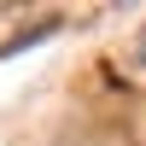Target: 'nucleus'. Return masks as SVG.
Segmentation results:
<instances>
[{"label": "nucleus", "instance_id": "1", "mask_svg": "<svg viewBox=\"0 0 146 146\" xmlns=\"http://www.w3.org/2000/svg\"><path fill=\"white\" fill-rule=\"evenodd\" d=\"M140 58H146V35H140Z\"/></svg>", "mask_w": 146, "mask_h": 146}]
</instances>
